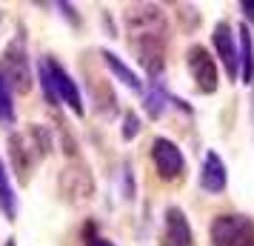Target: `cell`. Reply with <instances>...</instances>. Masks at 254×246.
I'll return each instance as SVG.
<instances>
[{"instance_id":"1","label":"cell","mask_w":254,"mask_h":246,"mask_svg":"<svg viewBox=\"0 0 254 246\" xmlns=\"http://www.w3.org/2000/svg\"><path fill=\"white\" fill-rule=\"evenodd\" d=\"M126 32L140 66L151 78H157L166 63V17H163V12L151 3L131 6L126 12Z\"/></svg>"},{"instance_id":"2","label":"cell","mask_w":254,"mask_h":246,"mask_svg":"<svg viewBox=\"0 0 254 246\" xmlns=\"http://www.w3.org/2000/svg\"><path fill=\"white\" fill-rule=\"evenodd\" d=\"M9 149H12V166L20 175V180L29 177L37 161H43L49 152V132L43 126H29L23 135H12L9 138Z\"/></svg>"},{"instance_id":"3","label":"cell","mask_w":254,"mask_h":246,"mask_svg":"<svg viewBox=\"0 0 254 246\" xmlns=\"http://www.w3.org/2000/svg\"><path fill=\"white\" fill-rule=\"evenodd\" d=\"M40 81H46L52 86V94H55V103H66L74 112V115L80 117L83 115V97H80V89H77V83L71 81V75L63 66H60L55 58H43L40 60Z\"/></svg>"},{"instance_id":"4","label":"cell","mask_w":254,"mask_h":246,"mask_svg":"<svg viewBox=\"0 0 254 246\" xmlns=\"http://www.w3.org/2000/svg\"><path fill=\"white\" fill-rule=\"evenodd\" d=\"M0 81L9 86V92L26 94L32 89V72H29V58L20 40H12L0 55Z\"/></svg>"},{"instance_id":"5","label":"cell","mask_w":254,"mask_h":246,"mask_svg":"<svg viewBox=\"0 0 254 246\" xmlns=\"http://www.w3.org/2000/svg\"><path fill=\"white\" fill-rule=\"evenodd\" d=\"M214 246H254V221L246 215H217L211 221Z\"/></svg>"},{"instance_id":"6","label":"cell","mask_w":254,"mask_h":246,"mask_svg":"<svg viewBox=\"0 0 254 246\" xmlns=\"http://www.w3.org/2000/svg\"><path fill=\"white\" fill-rule=\"evenodd\" d=\"M151 161L154 169L163 180H177L186 172V158L180 152V146L169 138H154L151 141Z\"/></svg>"},{"instance_id":"7","label":"cell","mask_w":254,"mask_h":246,"mask_svg":"<svg viewBox=\"0 0 254 246\" xmlns=\"http://www.w3.org/2000/svg\"><path fill=\"white\" fill-rule=\"evenodd\" d=\"M186 66H189V75L191 81L197 83L200 92H217V66H214V58L206 52V46H191L186 52Z\"/></svg>"},{"instance_id":"8","label":"cell","mask_w":254,"mask_h":246,"mask_svg":"<svg viewBox=\"0 0 254 246\" xmlns=\"http://www.w3.org/2000/svg\"><path fill=\"white\" fill-rule=\"evenodd\" d=\"M160 246H194V232H191V223L183 215V209H177V206L166 209Z\"/></svg>"},{"instance_id":"9","label":"cell","mask_w":254,"mask_h":246,"mask_svg":"<svg viewBox=\"0 0 254 246\" xmlns=\"http://www.w3.org/2000/svg\"><path fill=\"white\" fill-rule=\"evenodd\" d=\"M211 40H214V49H217L220 60H223V66L229 72V78H237L240 75V46L234 43V29L229 23H217Z\"/></svg>"},{"instance_id":"10","label":"cell","mask_w":254,"mask_h":246,"mask_svg":"<svg viewBox=\"0 0 254 246\" xmlns=\"http://www.w3.org/2000/svg\"><path fill=\"white\" fill-rule=\"evenodd\" d=\"M229 183V175H226V166L220 161L217 152H206L203 158V169H200V186L211 192V195H220Z\"/></svg>"},{"instance_id":"11","label":"cell","mask_w":254,"mask_h":246,"mask_svg":"<svg viewBox=\"0 0 254 246\" xmlns=\"http://www.w3.org/2000/svg\"><path fill=\"white\" fill-rule=\"evenodd\" d=\"M237 37H240V78L246 86H252L254 83V43H252L249 26H240Z\"/></svg>"},{"instance_id":"12","label":"cell","mask_w":254,"mask_h":246,"mask_svg":"<svg viewBox=\"0 0 254 246\" xmlns=\"http://www.w3.org/2000/svg\"><path fill=\"white\" fill-rule=\"evenodd\" d=\"M103 60H106V66H109V72H112V75H115L120 83H126L128 89H134V92H140V89H143V81L137 78V72L128 69V66H126L120 58H117L115 52L103 49Z\"/></svg>"},{"instance_id":"13","label":"cell","mask_w":254,"mask_h":246,"mask_svg":"<svg viewBox=\"0 0 254 246\" xmlns=\"http://www.w3.org/2000/svg\"><path fill=\"white\" fill-rule=\"evenodd\" d=\"M0 209H3V215L9 221L17 218V195H14L12 183H9V172H6L3 158H0Z\"/></svg>"},{"instance_id":"14","label":"cell","mask_w":254,"mask_h":246,"mask_svg":"<svg viewBox=\"0 0 254 246\" xmlns=\"http://www.w3.org/2000/svg\"><path fill=\"white\" fill-rule=\"evenodd\" d=\"M146 112H149V117H157L166 112V106H169V92H166V86H163L160 81H151L149 92H146Z\"/></svg>"},{"instance_id":"15","label":"cell","mask_w":254,"mask_h":246,"mask_svg":"<svg viewBox=\"0 0 254 246\" xmlns=\"http://www.w3.org/2000/svg\"><path fill=\"white\" fill-rule=\"evenodd\" d=\"M0 123H14V103L9 86L0 81Z\"/></svg>"},{"instance_id":"16","label":"cell","mask_w":254,"mask_h":246,"mask_svg":"<svg viewBox=\"0 0 254 246\" xmlns=\"http://www.w3.org/2000/svg\"><path fill=\"white\" fill-rule=\"evenodd\" d=\"M137 132H140V117L134 112H126V117H123V141H131Z\"/></svg>"},{"instance_id":"17","label":"cell","mask_w":254,"mask_h":246,"mask_svg":"<svg viewBox=\"0 0 254 246\" xmlns=\"http://www.w3.org/2000/svg\"><path fill=\"white\" fill-rule=\"evenodd\" d=\"M240 9L246 12V17H249V20L254 23V3H249V0H246V3H240Z\"/></svg>"},{"instance_id":"18","label":"cell","mask_w":254,"mask_h":246,"mask_svg":"<svg viewBox=\"0 0 254 246\" xmlns=\"http://www.w3.org/2000/svg\"><path fill=\"white\" fill-rule=\"evenodd\" d=\"M89 246H115V244H109L103 238H94V241H89Z\"/></svg>"},{"instance_id":"19","label":"cell","mask_w":254,"mask_h":246,"mask_svg":"<svg viewBox=\"0 0 254 246\" xmlns=\"http://www.w3.org/2000/svg\"><path fill=\"white\" fill-rule=\"evenodd\" d=\"M6 246H17V244H14V241H9V244H6Z\"/></svg>"}]
</instances>
